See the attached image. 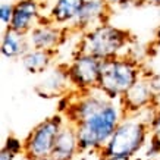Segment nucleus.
<instances>
[{
	"instance_id": "f257e3e1",
	"label": "nucleus",
	"mask_w": 160,
	"mask_h": 160,
	"mask_svg": "<svg viewBox=\"0 0 160 160\" xmlns=\"http://www.w3.org/2000/svg\"><path fill=\"white\" fill-rule=\"evenodd\" d=\"M63 115L77 129L79 150L102 153L126 112L121 102L110 100L96 88L71 92L68 110Z\"/></svg>"
},
{
	"instance_id": "f03ea898",
	"label": "nucleus",
	"mask_w": 160,
	"mask_h": 160,
	"mask_svg": "<svg viewBox=\"0 0 160 160\" xmlns=\"http://www.w3.org/2000/svg\"><path fill=\"white\" fill-rule=\"evenodd\" d=\"M131 44L132 35L129 31L107 22L79 34L77 52L90 54L104 62L109 59L129 54Z\"/></svg>"
},
{
	"instance_id": "7ed1b4c3",
	"label": "nucleus",
	"mask_w": 160,
	"mask_h": 160,
	"mask_svg": "<svg viewBox=\"0 0 160 160\" xmlns=\"http://www.w3.org/2000/svg\"><path fill=\"white\" fill-rule=\"evenodd\" d=\"M150 122L142 115H126L102 150V157L137 159L150 140Z\"/></svg>"
},
{
	"instance_id": "20e7f679",
	"label": "nucleus",
	"mask_w": 160,
	"mask_h": 160,
	"mask_svg": "<svg viewBox=\"0 0 160 160\" xmlns=\"http://www.w3.org/2000/svg\"><path fill=\"white\" fill-rule=\"evenodd\" d=\"M146 73L140 60L132 56H121V58L104 60L100 73L97 90L107 96L110 100L121 102L128 90Z\"/></svg>"
},
{
	"instance_id": "39448f33",
	"label": "nucleus",
	"mask_w": 160,
	"mask_h": 160,
	"mask_svg": "<svg viewBox=\"0 0 160 160\" xmlns=\"http://www.w3.org/2000/svg\"><path fill=\"white\" fill-rule=\"evenodd\" d=\"M66 118L62 113H56L53 116L44 119L24 140V156L27 160L32 159H49L52 157L54 142L59 132L66 123Z\"/></svg>"
},
{
	"instance_id": "423d86ee",
	"label": "nucleus",
	"mask_w": 160,
	"mask_h": 160,
	"mask_svg": "<svg viewBox=\"0 0 160 160\" xmlns=\"http://www.w3.org/2000/svg\"><path fill=\"white\" fill-rule=\"evenodd\" d=\"M65 65L73 91L85 92L97 88L103 60H98L90 54L75 52L72 59Z\"/></svg>"
},
{
	"instance_id": "0eeeda50",
	"label": "nucleus",
	"mask_w": 160,
	"mask_h": 160,
	"mask_svg": "<svg viewBox=\"0 0 160 160\" xmlns=\"http://www.w3.org/2000/svg\"><path fill=\"white\" fill-rule=\"evenodd\" d=\"M46 19L40 0H15L13 18L9 28L21 34H28Z\"/></svg>"
},
{
	"instance_id": "6e6552de",
	"label": "nucleus",
	"mask_w": 160,
	"mask_h": 160,
	"mask_svg": "<svg viewBox=\"0 0 160 160\" xmlns=\"http://www.w3.org/2000/svg\"><path fill=\"white\" fill-rule=\"evenodd\" d=\"M112 13V8L104 0H87L79 9L69 29L82 34L85 31L107 24Z\"/></svg>"
},
{
	"instance_id": "1a4fd4ad",
	"label": "nucleus",
	"mask_w": 160,
	"mask_h": 160,
	"mask_svg": "<svg viewBox=\"0 0 160 160\" xmlns=\"http://www.w3.org/2000/svg\"><path fill=\"white\" fill-rule=\"evenodd\" d=\"M121 103L125 109L126 115H140L147 109L157 106V100L148 84L147 71L121 98Z\"/></svg>"
},
{
	"instance_id": "9d476101",
	"label": "nucleus",
	"mask_w": 160,
	"mask_h": 160,
	"mask_svg": "<svg viewBox=\"0 0 160 160\" xmlns=\"http://www.w3.org/2000/svg\"><path fill=\"white\" fill-rule=\"evenodd\" d=\"M68 29L69 28H63V27L50 22L49 19L43 21L31 32L27 34L29 49L56 52L65 41V35L68 32Z\"/></svg>"
},
{
	"instance_id": "9b49d317",
	"label": "nucleus",
	"mask_w": 160,
	"mask_h": 160,
	"mask_svg": "<svg viewBox=\"0 0 160 160\" xmlns=\"http://www.w3.org/2000/svg\"><path fill=\"white\" fill-rule=\"evenodd\" d=\"M35 91L40 97L53 98V97H63L72 92V85L69 81L66 65H56L43 73V78L37 85Z\"/></svg>"
},
{
	"instance_id": "f8f14e48",
	"label": "nucleus",
	"mask_w": 160,
	"mask_h": 160,
	"mask_svg": "<svg viewBox=\"0 0 160 160\" xmlns=\"http://www.w3.org/2000/svg\"><path fill=\"white\" fill-rule=\"evenodd\" d=\"M85 2L87 0H52L46 18L59 27L69 28Z\"/></svg>"
},
{
	"instance_id": "ddd939ff",
	"label": "nucleus",
	"mask_w": 160,
	"mask_h": 160,
	"mask_svg": "<svg viewBox=\"0 0 160 160\" xmlns=\"http://www.w3.org/2000/svg\"><path fill=\"white\" fill-rule=\"evenodd\" d=\"M81 153L78 146L77 129L72 123L66 122L59 132L56 142H54L52 159L53 160H75L78 154Z\"/></svg>"
},
{
	"instance_id": "4468645a",
	"label": "nucleus",
	"mask_w": 160,
	"mask_h": 160,
	"mask_svg": "<svg viewBox=\"0 0 160 160\" xmlns=\"http://www.w3.org/2000/svg\"><path fill=\"white\" fill-rule=\"evenodd\" d=\"M29 50V43L27 34L16 32L13 29H6L2 34V44H0V52L2 56L8 60L21 59Z\"/></svg>"
},
{
	"instance_id": "2eb2a0df",
	"label": "nucleus",
	"mask_w": 160,
	"mask_h": 160,
	"mask_svg": "<svg viewBox=\"0 0 160 160\" xmlns=\"http://www.w3.org/2000/svg\"><path fill=\"white\" fill-rule=\"evenodd\" d=\"M54 56H56V52L29 49L19 60H21L22 68H24L28 73L38 75V73L47 72V71L53 66Z\"/></svg>"
},
{
	"instance_id": "dca6fc26",
	"label": "nucleus",
	"mask_w": 160,
	"mask_h": 160,
	"mask_svg": "<svg viewBox=\"0 0 160 160\" xmlns=\"http://www.w3.org/2000/svg\"><path fill=\"white\" fill-rule=\"evenodd\" d=\"M13 10H15L13 0H2V3H0V22H2L3 31L9 29L12 18H13Z\"/></svg>"
},
{
	"instance_id": "f3484780",
	"label": "nucleus",
	"mask_w": 160,
	"mask_h": 160,
	"mask_svg": "<svg viewBox=\"0 0 160 160\" xmlns=\"http://www.w3.org/2000/svg\"><path fill=\"white\" fill-rule=\"evenodd\" d=\"M3 148L16 156H24V140H19L15 135H9L3 144Z\"/></svg>"
},
{
	"instance_id": "a211bd4d",
	"label": "nucleus",
	"mask_w": 160,
	"mask_h": 160,
	"mask_svg": "<svg viewBox=\"0 0 160 160\" xmlns=\"http://www.w3.org/2000/svg\"><path fill=\"white\" fill-rule=\"evenodd\" d=\"M150 131H151V138H154L160 146V104H157L154 112L153 121L150 123Z\"/></svg>"
},
{
	"instance_id": "6ab92c4d",
	"label": "nucleus",
	"mask_w": 160,
	"mask_h": 160,
	"mask_svg": "<svg viewBox=\"0 0 160 160\" xmlns=\"http://www.w3.org/2000/svg\"><path fill=\"white\" fill-rule=\"evenodd\" d=\"M147 78H148V84L153 94H154L157 104H160V73H151L147 72Z\"/></svg>"
},
{
	"instance_id": "aec40b11",
	"label": "nucleus",
	"mask_w": 160,
	"mask_h": 160,
	"mask_svg": "<svg viewBox=\"0 0 160 160\" xmlns=\"http://www.w3.org/2000/svg\"><path fill=\"white\" fill-rule=\"evenodd\" d=\"M75 160H103V157H102V153H96V151H91V153L81 151V153L75 157Z\"/></svg>"
},
{
	"instance_id": "412c9836",
	"label": "nucleus",
	"mask_w": 160,
	"mask_h": 160,
	"mask_svg": "<svg viewBox=\"0 0 160 160\" xmlns=\"http://www.w3.org/2000/svg\"><path fill=\"white\" fill-rule=\"evenodd\" d=\"M104 2L113 9L116 6H126V5H131V3H137V2H142V0H104Z\"/></svg>"
},
{
	"instance_id": "4be33fe9",
	"label": "nucleus",
	"mask_w": 160,
	"mask_h": 160,
	"mask_svg": "<svg viewBox=\"0 0 160 160\" xmlns=\"http://www.w3.org/2000/svg\"><path fill=\"white\" fill-rule=\"evenodd\" d=\"M19 157H25V156H16L13 153L8 151L6 148L2 147V151H0V160H18Z\"/></svg>"
},
{
	"instance_id": "5701e85b",
	"label": "nucleus",
	"mask_w": 160,
	"mask_h": 160,
	"mask_svg": "<svg viewBox=\"0 0 160 160\" xmlns=\"http://www.w3.org/2000/svg\"><path fill=\"white\" fill-rule=\"evenodd\" d=\"M142 3H147L150 6H157L160 8V0H142Z\"/></svg>"
},
{
	"instance_id": "b1692460",
	"label": "nucleus",
	"mask_w": 160,
	"mask_h": 160,
	"mask_svg": "<svg viewBox=\"0 0 160 160\" xmlns=\"http://www.w3.org/2000/svg\"><path fill=\"white\" fill-rule=\"evenodd\" d=\"M103 160H141V159H128V157H103Z\"/></svg>"
},
{
	"instance_id": "393cba45",
	"label": "nucleus",
	"mask_w": 160,
	"mask_h": 160,
	"mask_svg": "<svg viewBox=\"0 0 160 160\" xmlns=\"http://www.w3.org/2000/svg\"><path fill=\"white\" fill-rule=\"evenodd\" d=\"M32 160H53L52 157H49V159H32Z\"/></svg>"
}]
</instances>
